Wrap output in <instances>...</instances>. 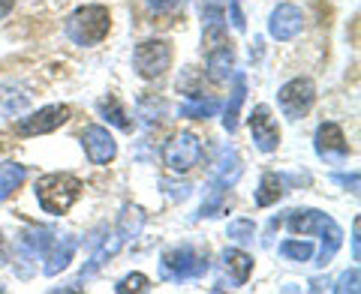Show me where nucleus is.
<instances>
[{
  "label": "nucleus",
  "instance_id": "obj_1",
  "mask_svg": "<svg viewBox=\"0 0 361 294\" xmlns=\"http://www.w3.org/2000/svg\"><path fill=\"white\" fill-rule=\"evenodd\" d=\"M109 27H111L109 9L103 4H87V6H78L75 13L66 18L63 33H66V39H70V42L87 49V45L103 42L109 37Z\"/></svg>",
  "mask_w": 361,
  "mask_h": 294
},
{
  "label": "nucleus",
  "instance_id": "obj_2",
  "mask_svg": "<svg viewBox=\"0 0 361 294\" xmlns=\"http://www.w3.org/2000/svg\"><path fill=\"white\" fill-rule=\"evenodd\" d=\"M78 196H82V180L75 174L58 172V174H45L37 180V201L51 217H63L78 201Z\"/></svg>",
  "mask_w": 361,
  "mask_h": 294
},
{
  "label": "nucleus",
  "instance_id": "obj_3",
  "mask_svg": "<svg viewBox=\"0 0 361 294\" xmlns=\"http://www.w3.org/2000/svg\"><path fill=\"white\" fill-rule=\"evenodd\" d=\"M208 253L205 250H196V246H175V250L163 253L160 258V274L163 279H172V282H187V279H202L208 274Z\"/></svg>",
  "mask_w": 361,
  "mask_h": 294
},
{
  "label": "nucleus",
  "instance_id": "obj_4",
  "mask_svg": "<svg viewBox=\"0 0 361 294\" xmlns=\"http://www.w3.org/2000/svg\"><path fill=\"white\" fill-rule=\"evenodd\" d=\"M169 66H172V45L166 39H145V42L135 45L133 70L139 72V78H145V82L160 78Z\"/></svg>",
  "mask_w": 361,
  "mask_h": 294
},
{
  "label": "nucleus",
  "instance_id": "obj_5",
  "mask_svg": "<svg viewBox=\"0 0 361 294\" xmlns=\"http://www.w3.org/2000/svg\"><path fill=\"white\" fill-rule=\"evenodd\" d=\"M199 160H202V139L196 132H178L163 147V162L175 174L190 172L193 165H199Z\"/></svg>",
  "mask_w": 361,
  "mask_h": 294
},
{
  "label": "nucleus",
  "instance_id": "obj_6",
  "mask_svg": "<svg viewBox=\"0 0 361 294\" xmlns=\"http://www.w3.org/2000/svg\"><path fill=\"white\" fill-rule=\"evenodd\" d=\"M316 103V87L310 78H292L277 90V106L289 120H301Z\"/></svg>",
  "mask_w": 361,
  "mask_h": 294
},
{
  "label": "nucleus",
  "instance_id": "obj_7",
  "mask_svg": "<svg viewBox=\"0 0 361 294\" xmlns=\"http://www.w3.org/2000/svg\"><path fill=\"white\" fill-rule=\"evenodd\" d=\"M70 120V106H45L39 111H33V115L21 117L16 123V132L21 139H33V135H49L54 129H61L63 123Z\"/></svg>",
  "mask_w": 361,
  "mask_h": 294
},
{
  "label": "nucleus",
  "instance_id": "obj_8",
  "mask_svg": "<svg viewBox=\"0 0 361 294\" xmlns=\"http://www.w3.org/2000/svg\"><path fill=\"white\" fill-rule=\"evenodd\" d=\"M82 147H85L87 160L94 165H109L118 156V141L111 139V132L106 127H99V123H90V127H85Z\"/></svg>",
  "mask_w": 361,
  "mask_h": 294
},
{
  "label": "nucleus",
  "instance_id": "obj_9",
  "mask_svg": "<svg viewBox=\"0 0 361 294\" xmlns=\"http://www.w3.org/2000/svg\"><path fill=\"white\" fill-rule=\"evenodd\" d=\"M247 127H250L253 141L262 153H274L280 147V129H277V120L271 117L268 106H256L250 111V117H247Z\"/></svg>",
  "mask_w": 361,
  "mask_h": 294
},
{
  "label": "nucleus",
  "instance_id": "obj_10",
  "mask_svg": "<svg viewBox=\"0 0 361 294\" xmlns=\"http://www.w3.org/2000/svg\"><path fill=\"white\" fill-rule=\"evenodd\" d=\"M313 144H316V153H319V160H325V162H343L346 156H349L346 135H343V129L337 127V123H319Z\"/></svg>",
  "mask_w": 361,
  "mask_h": 294
},
{
  "label": "nucleus",
  "instance_id": "obj_11",
  "mask_svg": "<svg viewBox=\"0 0 361 294\" xmlns=\"http://www.w3.org/2000/svg\"><path fill=\"white\" fill-rule=\"evenodd\" d=\"M301 27H304V15H301V9L292 6V4H280L274 13H271V18H268V33L277 42L295 39L301 33Z\"/></svg>",
  "mask_w": 361,
  "mask_h": 294
},
{
  "label": "nucleus",
  "instance_id": "obj_12",
  "mask_svg": "<svg viewBox=\"0 0 361 294\" xmlns=\"http://www.w3.org/2000/svg\"><path fill=\"white\" fill-rule=\"evenodd\" d=\"M232 66H235V49L232 42L217 39L208 45V78L211 82H226L232 75Z\"/></svg>",
  "mask_w": 361,
  "mask_h": 294
},
{
  "label": "nucleus",
  "instance_id": "obj_13",
  "mask_svg": "<svg viewBox=\"0 0 361 294\" xmlns=\"http://www.w3.org/2000/svg\"><path fill=\"white\" fill-rule=\"evenodd\" d=\"M334 219L329 217V213H322V210H310V207H301V210H289V217H286V225H289V231L292 234H322L325 229H329Z\"/></svg>",
  "mask_w": 361,
  "mask_h": 294
},
{
  "label": "nucleus",
  "instance_id": "obj_14",
  "mask_svg": "<svg viewBox=\"0 0 361 294\" xmlns=\"http://www.w3.org/2000/svg\"><path fill=\"white\" fill-rule=\"evenodd\" d=\"M78 250V241L75 237H54V243L49 246V253H45V276H58L61 270L70 267L73 255Z\"/></svg>",
  "mask_w": 361,
  "mask_h": 294
},
{
  "label": "nucleus",
  "instance_id": "obj_15",
  "mask_svg": "<svg viewBox=\"0 0 361 294\" xmlns=\"http://www.w3.org/2000/svg\"><path fill=\"white\" fill-rule=\"evenodd\" d=\"M232 99L226 103V115H223V127L226 132H235L238 129V115H241V106H244V96H247V75L244 72H232Z\"/></svg>",
  "mask_w": 361,
  "mask_h": 294
},
{
  "label": "nucleus",
  "instance_id": "obj_16",
  "mask_svg": "<svg viewBox=\"0 0 361 294\" xmlns=\"http://www.w3.org/2000/svg\"><path fill=\"white\" fill-rule=\"evenodd\" d=\"M238 174H241V162H238L235 147H220V160H217V165H214V180L211 184L229 189L235 180H238Z\"/></svg>",
  "mask_w": 361,
  "mask_h": 294
},
{
  "label": "nucleus",
  "instance_id": "obj_17",
  "mask_svg": "<svg viewBox=\"0 0 361 294\" xmlns=\"http://www.w3.org/2000/svg\"><path fill=\"white\" fill-rule=\"evenodd\" d=\"M30 108V94L18 84H4L0 87V115L4 117H18Z\"/></svg>",
  "mask_w": 361,
  "mask_h": 294
},
{
  "label": "nucleus",
  "instance_id": "obj_18",
  "mask_svg": "<svg viewBox=\"0 0 361 294\" xmlns=\"http://www.w3.org/2000/svg\"><path fill=\"white\" fill-rule=\"evenodd\" d=\"M223 267H226V274H229L232 286H244L253 274V258L241 250H223Z\"/></svg>",
  "mask_w": 361,
  "mask_h": 294
},
{
  "label": "nucleus",
  "instance_id": "obj_19",
  "mask_svg": "<svg viewBox=\"0 0 361 294\" xmlns=\"http://www.w3.org/2000/svg\"><path fill=\"white\" fill-rule=\"evenodd\" d=\"M217 108H220V99H214V96L205 99L202 94H196V96H187V103L178 108V115L190 120H208L217 115Z\"/></svg>",
  "mask_w": 361,
  "mask_h": 294
},
{
  "label": "nucleus",
  "instance_id": "obj_20",
  "mask_svg": "<svg viewBox=\"0 0 361 294\" xmlns=\"http://www.w3.org/2000/svg\"><path fill=\"white\" fill-rule=\"evenodd\" d=\"M283 177L274 174V172H265L262 180H259V189H256V207H271L283 198Z\"/></svg>",
  "mask_w": 361,
  "mask_h": 294
},
{
  "label": "nucleus",
  "instance_id": "obj_21",
  "mask_svg": "<svg viewBox=\"0 0 361 294\" xmlns=\"http://www.w3.org/2000/svg\"><path fill=\"white\" fill-rule=\"evenodd\" d=\"M27 180V168L18 162H4L0 165V205L13 196L16 189H21V184Z\"/></svg>",
  "mask_w": 361,
  "mask_h": 294
},
{
  "label": "nucleus",
  "instance_id": "obj_22",
  "mask_svg": "<svg viewBox=\"0 0 361 294\" xmlns=\"http://www.w3.org/2000/svg\"><path fill=\"white\" fill-rule=\"evenodd\" d=\"M99 115H103V120H109L111 127H118V129H123V132H133V120L127 117V111H123L121 106H118V99L115 96H106V99H99Z\"/></svg>",
  "mask_w": 361,
  "mask_h": 294
},
{
  "label": "nucleus",
  "instance_id": "obj_23",
  "mask_svg": "<svg viewBox=\"0 0 361 294\" xmlns=\"http://www.w3.org/2000/svg\"><path fill=\"white\" fill-rule=\"evenodd\" d=\"M341 243H343V231H341V225H337V222H331L329 229L322 231V253H319V267L331 264V258H334V253H337V250H341Z\"/></svg>",
  "mask_w": 361,
  "mask_h": 294
},
{
  "label": "nucleus",
  "instance_id": "obj_24",
  "mask_svg": "<svg viewBox=\"0 0 361 294\" xmlns=\"http://www.w3.org/2000/svg\"><path fill=\"white\" fill-rule=\"evenodd\" d=\"M223 210H226V186L211 184L208 198L202 201V207H199V217H220Z\"/></svg>",
  "mask_w": 361,
  "mask_h": 294
},
{
  "label": "nucleus",
  "instance_id": "obj_25",
  "mask_svg": "<svg viewBox=\"0 0 361 294\" xmlns=\"http://www.w3.org/2000/svg\"><path fill=\"white\" fill-rule=\"evenodd\" d=\"M280 255L286 262H310L313 258V243L307 241H283L280 243Z\"/></svg>",
  "mask_w": 361,
  "mask_h": 294
},
{
  "label": "nucleus",
  "instance_id": "obj_26",
  "mask_svg": "<svg viewBox=\"0 0 361 294\" xmlns=\"http://www.w3.org/2000/svg\"><path fill=\"white\" fill-rule=\"evenodd\" d=\"M226 237L235 243H253V237H256V222L253 219H232L229 222V229H226Z\"/></svg>",
  "mask_w": 361,
  "mask_h": 294
},
{
  "label": "nucleus",
  "instance_id": "obj_27",
  "mask_svg": "<svg viewBox=\"0 0 361 294\" xmlns=\"http://www.w3.org/2000/svg\"><path fill=\"white\" fill-rule=\"evenodd\" d=\"M163 111H166V103H163V99H157V96H142V99H139V117H142L145 123L160 120V117H163Z\"/></svg>",
  "mask_w": 361,
  "mask_h": 294
},
{
  "label": "nucleus",
  "instance_id": "obj_28",
  "mask_svg": "<svg viewBox=\"0 0 361 294\" xmlns=\"http://www.w3.org/2000/svg\"><path fill=\"white\" fill-rule=\"evenodd\" d=\"M148 286H151V282H148V276H145V274H130V276H123V279L118 282L115 291H118V294H127V291H148Z\"/></svg>",
  "mask_w": 361,
  "mask_h": 294
},
{
  "label": "nucleus",
  "instance_id": "obj_29",
  "mask_svg": "<svg viewBox=\"0 0 361 294\" xmlns=\"http://www.w3.org/2000/svg\"><path fill=\"white\" fill-rule=\"evenodd\" d=\"M334 291H341V294H346V291H358V267H353V270H346V274L337 279V286H334Z\"/></svg>",
  "mask_w": 361,
  "mask_h": 294
},
{
  "label": "nucleus",
  "instance_id": "obj_30",
  "mask_svg": "<svg viewBox=\"0 0 361 294\" xmlns=\"http://www.w3.org/2000/svg\"><path fill=\"white\" fill-rule=\"evenodd\" d=\"M229 9H232V25L238 30H244L247 21H244V13H241V0H229Z\"/></svg>",
  "mask_w": 361,
  "mask_h": 294
},
{
  "label": "nucleus",
  "instance_id": "obj_31",
  "mask_svg": "<svg viewBox=\"0 0 361 294\" xmlns=\"http://www.w3.org/2000/svg\"><path fill=\"white\" fill-rule=\"evenodd\" d=\"M148 6L154 9V13H172V9L178 6V0H148Z\"/></svg>",
  "mask_w": 361,
  "mask_h": 294
},
{
  "label": "nucleus",
  "instance_id": "obj_32",
  "mask_svg": "<svg viewBox=\"0 0 361 294\" xmlns=\"http://www.w3.org/2000/svg\"><path fill=\"white\" fill-rule=\"evenodd\" d=\"M331 180H334V184H341V186H353V192L358 189V174H353V177H346V174H331Z\"/></svg>",
  "mask_w": 361,
  "mask_h": 294
},
{
  "label": "nucleus",
  "instance_id": "obj_33",
  "mask_svg": "<svg viewBox=\"0 0 361 294\" xmlns=\"http://www.w3.org/2000/svg\"><path fill=\"white\" fill-rule=\"evenodd\" d=\"M169 189H172L169 196H172L175 201H184V198L190 196V186H187V184H180V186H169Z\"/></svg>",
  "mask_w": 361,
  "mask_h": 294
},
{
  "label": "nucleus",
  "instance_id": "obj_34",
  "mask_svg": "<svg viewBox=\"0 0 361 294\" xmlns=\"http://www.w3.org/2000/svg\"><path fill=\"white\" fill-rule=\"evenodd\" d=\"M358 231H361V222L355 219V225H353V255H355V262H358V255H361V243H358Z\"/></svg>",
  "mask_w": 361,
  "mask_h": 294
},
{
  "label": "nucleus",
  "instance_id": "obj_35",
  "mask_svg": "<svg viewBox=\"0 0 361 294\" xmlns=\"http://www.w3.org/2000/svg\"><path fill=\"white\" fill-rule=\"evenodd\" d=\"M0 264H9V243H6L4 231H0Z\"/></svg>",
  "mask_w": 361,
  "mask_h": 294
},
{
  "label": "nucleus",
  "instance_id": "obj_36",
  "mask_svg": "<svg viewBox=\"0 0 361 294\" xmlns=\"http://www.w3.org/2000/svg\"><path fill=\"white\" fill-rule=\"evenodd\" d=\"M13 6H16V0H0V18H6L13 13Z\"/></svg>",
  "mask_w": 361,
  "mask_h": 294
},
{
  "label": "nucleus",
  "instance_id": "obj_37",
  "mask_svg": "<svg viewBox=\"0 0 361 294\" xmlns=\"http://www.w3.org/2000/svg\"><path fill=\"white\" fill-rule=\"evenodd\" d=\"M329 286H331L329 279H313L310 282V291H322V288H329Z\"/></svg>",
  "mask_w": 361,
  "mask_h": 294
}]
</instances>
